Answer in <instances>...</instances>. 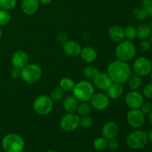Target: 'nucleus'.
Instances as JSON below:
<instances>
[{
    "instance_id": "nucleus-11",
    "label": "nucleus",
    "mask_w": 152,
    "mask_h": 152,
    "mask_svg": "<svg viewBox=\"0 0 152 152\" xmlns=\"http://www.w3.org/2000/svg\"><path fill=\"white\" fill-rule=\"evenodd\" d=\"M90 101L92 107L97 111H103L106 109L110 103L109 97L103 93L94 94Z\"/></svg>"
},
{
    "instance_id": "nucleus-45",
    "label": "nucleus",
    "mask_w": 152,
    "mask_h": 152,
    "mask_svg": "<svg viewBox=\"0 0 152 152\" xmlns=\"http://www.w3.org/2000/svg\"><path fill=\"white\" fill-rule=\"evenodd\" d=\"M45 152H56V151H54V150H48V151H46Z\"/></svg>"
},
{
    "instance_id": "nucleus-4",
    "label": "nucleus",
    "mask_w": 152,
    "mask_h": 152,
    "mask_svg": "<svg viewBox=\"0 0 152 152\" xmlns=\"http://www.w3.org/2000/svg\"><path fill=\"white\" fill-rule=\"evenodd\" d=\"M115 55L117 59L124 62L132 60L136 55L135 45L130 40L120 42L116 48Z\"/></svg>"
},
{
    "instance_id": "nucleus-34",
    "label": "nucleus",
    "mask_w": 152,
    "mask_h": 152,
    "mask_svg": "<svg viewBox=\"0 0 152 152\" xmlns=\"http://www.w3.org/2000/svg\"><path fill=\"white\" fill-rule=\"evenodd\" d=\"M141 4L147 11L148 16L152 17V0H141Z\"/></svg>"
},
{
    "instance_id": "nucleus-22",
    "label": "nucleus",
    "mask_w": 152,
    "mask_h": 152,
    "mask_svg": "<svg viewBox=\"0 0 152 152\" xmlns=\"http://www.w3.org/2000/svg\"><path fill=\"white\" fill-rule=\"evenodd\" d=\"M151 29L149 25L147 24H142L137 28V37L140 40L145 39L149 37L151 34Z\"/></svg>"
},
{
    "instance_id": "nucleus-3",
    "label": "nucleus",
    "mask_w": 152,
    "mask_h": 152,
    "mask_svg": "<svg viewBox=\"0 0 152 152\" xmlns=\"http://www.w3.org/2000/svg\"><path fill=\"white\" fill-rule=\"evenodd\" d=\"M73 96L80 102H88L94 94V86L86 80H82L74 86Z\"/></svg>"
},
{
    "instance_id": "nucleus-24",
    "label": "nucleus",
    "mask_w": 152,
    "mask_h": 152,
    "mask_svg": "<svg viewBox=\"0 0 152 152\" xmlns=\"http://www.w3.org/2000/svg\"><path fill=\"white\" fill-rule=\"evenodd\" d=\"M75 83L71 79L68 78V77H64L60 80L59 83V87L64 91H71L74 89Z\"/></svg>"
},
{
    "instance_id": "nucleus-21",
    "label": "nucleus",
    "mask_w": 152,
    "mask_h": 152,
    "mask_svg": "<svg viewBox=\"0 0 152 152\" xmlns=\"http://www.w3.org/2000/svg\"><path fill=\"white\" fill-rule=\"evenodd\" d=\"M79 101L74 96H68L63 102V108L68 113H74L77 111Z\"/></svg>"
},
{
    "instance_id": "nucleus-43",
    "label": "nucleus",
    "mask_w": 152,
    "mask_h": 152,
    "mask_svg": "<svg viewBox=\"0 0 152 152\" xmlns=\"http://www.w3.org/2000/svg\"><path fill=\"white\" fill-rule=\"evenodd\" d=\"M148 120H149V123H151V125L152 126V112L151 114H149V117H148Z\"/></svg>"
},
{
    "instance_id": "nucleus-32",
    "label": "nucleus",
    "mask_w": 152,
    "mask_h": 152,
    "mask_svg": "<svg viewBox=\"0 0 152 152\" xmlns=\"http://www.w3.org/2000/svg\"><path fill=\"white\" fill-rule=\"evenodd\" d=\"M78 114L80 116L88 115L91 112V105L87 102H82L81 104L78 105V108L77 109Z\"/></svg>"
},
{
    "instance_id": "nucleus-44",
    "label": "nucleus",
    "mask_w": 152,
    "mask_h": 152,
    "mask_svg": "<svg viewBox=\"0 0 152 152\" xmlns=\"http://www.w3.org/2000/svg\"><path fill=\"white\" fill-rule=\"evenodd\" d=\"M1 35H2V31H1V27H0V39H1Z\"/></svg>"
},
{
    "instance_id": "nucleus-20",
    "label": "nucleus",
    "mask_w": 152,
    "mask_h": 152,
    "mask_svg": "<svg viewBox=\"0 0 152 152\" xmlns=\"http://www.w3.org/2000/svg\"><path fill=\"white\" fill-rule=\"evenodd\" d=\"M110 39L115 42H120L125 39L124 29L120 26H113L108 31Z\"/></svg>"
},
{
    "instance_id": "nucleus-42",
    "label": "nucleus",
    "mask_w": 152,
    "mask_h": 152,
    "mask_svg": "<svg viewBox=\"0 0 152 152\" xmlns=\"http://www.w3.org/2000/svg\"><path fill=\"white\" fill-rule=\"evenodd\" d=\"M150 27H151V34H150V36H149V37H150V42H151V45H152V22L151 24H150Z\"/></svg>"
},
{
    "instance_id": "nucleus-15",
    "label": "nucleus",
    "mask_w": 152,
    "mask_h": 152,
    "mask_svg": "<svg viewBox=\"0 0 152 152\" xmlns=\"http://www.w3.org/2000/svg\"><path fill=\"white\" fill-rule=\"evenodd\" d=\"M81 46L77 42L73 40L65 41L63 44V51L67 56L71 57H76L79 56L81 52Z\"/></svg>"
},
{
    "instance_id": "nucleus-16",
    "label": "nucleus",
    "mask_w": 152,
    "mask_h": 152,
    "mask_svg": "<svg viewBox=\"0 0 152 152\" xmlns=\"http://www.w3.org/2000/svg\"><path fill=\"white\" fill-rule=\"evenodd\" d=\"M119 132V127L115 122L110 121L105 123L102 129V134L104 138L108 140L113 139L117 137Z\"/></svg>"
},
{
    "instance_id": "nucleus-19",
    "label": "nucleus",
    "mask_w": 152,
    "mask_h": 152,
    "mask_svg": "<svg viewBox=\"0 0 152 152\" xmlns=\"http://www.w3.org/2000/svg\"><path fill=\"white\" fill-rule=\"evenodd\" d=\"M80 55L82 59L88 63H91V62H94L97 58L96 51L95 50V49L90 46H86L82 48Z\"/></svg>"
},
{
    "instance_id": "nucleus-17",
    "label": "nucleus",
    "mask_w": 152,
    "mask_h": 152,
    "mask_svg": "<svg viewBox=\"0 0 152 152\" xmlns=\"http://www.w3.org/2000/svg\"><path fill=\"white\" fill-rule=\"evenodd\" d=\"M39 5L38 0H22L21 2L22 10L27 15H32L37 11Z\"/></svg>"
},
{
    "instance_id": "nucleus-39",
    "label": "nucleus",
    "mask_w": 152,
    "mask_h": 152,
    "mask_svg": "<svg viewBox=\"0 0 152 152\" xmlns=\"http://www.w3.org/2000/svg\"><path fill=\"white\" fill-rule=\"evenodd\" d=\"M21 74H22V69L17 68H13L10 71L11 77L14 79H18L21 77Z\"/></svg>"
},
{
    "instance_id": "nucleus-31",
    "label": "nucleus",
    "mask_w": 152,
    "mask_h": 152,
    "mask_svg": "<svg viewBox=\"0 0 152 152\" xmlns=\"http://www.w3.org/2000/svg\"><path fill=\"white\" fill-rule=\"evenodd\" d=\"M93 124L94 120L90 116L85 115L81 116V117H80V126L84 129H88V128L91 127Z\"/></svg>"
},
{
    "instance_id": "nucleus-37",
    "label": "nucleus",
    "mask_w": 152,
    "mask_h": 152,
    "mask_svg": "<svg viewBox=\"0 0 152 152\" xmlns=\"http://www.w3.org/2000/svg\"><path fill=\"white\" fill-rule=\"evenodd\" d=\"M118 147H119V142L115 138L108 140L107 148H109L110 150H112V151H115V150H117V148H118Z\"/></svg>"
},
{
    "instance_id": "nucleus-10",
    "label": "nucleus",
    "mask_w": 152,
    "mask_h": 152,
    "mask_svg": "<svg viewBox=\"0 0 152 152\" xmlns=\"http://www.w3.org/2000/svg\"><path fill=\"white\" fill-rule=\"evenodd\" d=\"M127 121L132 127L139 129L145 123V114L139 108L131 109L127 114Z\"/></svg>"
},
{
    "instance_id": "nucleus-6",
    "label": "nucleus",
    "mask_w": 152,
    "mask_h": 152,
    "mask_svg": "<svg viewBox=\"0 0 152 152\" xmlns=\"http://www.w3.org/2000/svg\"><path fill=\"white\" fill-rule=\"evenodd\" d=\"M42 77V69L36 64H28L22 69L21 77L28 84L37 83Z\"/></svg>"
},
{
    "instance_id": "nucleus-26",
    "label": "nucleus",
    "mask_w": 152,
    "mask_h": 152,
    "mask_svg": "<svg viewBox=\"0 0 152 152\" xmlns=\"http://www.w3.org/2000/svg\"><path fill=\"white\" fill-rule=\"evenodd\" d=\"M99 73V71L98 68L96 67L93 66V65L86 67L83 71V74H84L85 77L88 79H90V80H94L98 75Z\"/></svg>"
},
{
    "instance_id": "nucleus-5",
    "label": "nucleus",
    "mask_w": 152,
    "mask_h": 152,
    "mask_svg": "<svg viewBox=\"0 0 152 152\" xmlns=\"http://www.w3.org/2000/svg\"><path fill=\"white\" fill-rule=\"evenodd\" d=\"M146 132L142 130H137L131 133L126 138V144L132 149L142 148L148 143Z\"/></svg>"
},
{
    "instance_id": "nucleus-18",
    "label": "nucleus",
    "mask_w": 152,
    "mask_h": 152,
    "mask_svg": "<svg viewBox=\"0 0 152 152\" xmlns=\"http://www.w3.org/2000/svg\"><path fill=\"white\" fill-rule=\"evenodd\" d=\"M106 91L107 96L109 97V99L115 100V99H119L123 95L124 88L123 87V84L113 83Z\"/></svg>"
},
{
    "instance_id": "nucleus-29",
    "label": "nucleus",
    "mask_w": 152,
    "mask_h": 152,
    "mask_svg": "<svg viewBox=\"0 0 152 152\" xmlns=\"http://www.w3.org/2000/svg\"><path fill=\"white\" fill-rule=\"evenodd\" d=\"M124 34L125 38L132 41L137 37V28L134 25H129L124 29Z\"/></svg>"
},
{
    "instance_id": "nucleus-13",
    "label": "nucleus",
    "mask_w": 152,
    "mask_h": 152,
    "mask_svg": "<svg viewBox=\"0 0 152 152\" xmlns=\"http://www.w3.org/2000/svg\"><path fill=\"white\" fill-rule=\"evenodd\" d=\"M28 60L29 58L28 53L22 50H16V52H14L11 58V62L13 68H20V69H22L25 65H28Z\"/></svg>"
},
{
    "instance_id": "nucleus-35",
    "label": "nucleus",
    "mask_w": 152,
    "mask_h": 152,
    "mask_svg": "<svg viewBox=\"0 0 152 152\" xmlns=\"http://www.w3.org/2000/svg\"><path fill=\"white\" fill-rule=\"evenodd\" d=\"M140 110L144 114H149L152 112V102H145L142 104L140 106Z\"/></svg>"
},
{
    "instance_id": "nucleus-33",
    "label": "nucleus",
    "mask_w": 152,
    "mask_h": 152,
    "mask_svg": "<svg viewBox=\"0 0 152 152\" xmlns=\"http://www.w3.org/2000/svg\"><path fill=\"white\" fill-rule=\"evenodd\" d=\"M16 4V0H0V9L10 10L14 8Z\"/></svg>"
},
{
    "instance_id": "nucleus-38",
    "label": "nucleus",
    "mask_w": 152,
    "mask_h": 152,
    "mask_svg": "<svg viewBox=\"0 0 152 152\" xmlns=\"http://www.w3.org/2000/svg\"><path fill=\"white\" fill-rule=\"evenodd\" d=\"M140 46V48L142 49V50L147 51V50H150V48H151V42H150L149 39H145L141 40Z\"/></svg>"
},
{
    "instance_id": "nucleus-30",
    "label": "nucleus",
    "mask_w": 152,
    "mask_h": 152,
    "mask_svg": "<svg viewBox=\"0 0 152 152\" xmlns=\"http://www.w3.org/2000/svg\"><path fill=\"white\" fill-rule=\"evenodd\" d=\"M11 16L8 10L0 9V27L4 26L10 22Z\"/></svg>"
},
{
    "instance_id": "nucleus-28",
    "label": "nucleus",
    "mask_w": 152,
    "mask_h": 152,
    "mask_svg": "<svg viewBox=\"0 0 152 152\" xmlns=\"http://www.w3.org/2000/svg\"><path fill=\"white\" fill-rule=\"evenodd\" d=\"M134 17L136 18L137 20L144 21L147 19L148 16V13L146 10L141 6V7H137L133 11Z\"/></svg>"
},
{
    "instance_id": "nucleus-8",
    "label": "nucleus",
    "mask_w": 152,
    "mask_h": 152,
    "mask_svg": "<svg viewBox=\"0 0 152 152\" xmlns=\"http://www.w3.org/2000/svg\"><path fill=\"white\" fill-rule=\"evenodd\" d=\"M152 69V63L148 58L141 56L137 58L133 64V70L135 74L140 77H146L150 74Z\"/></svg>"
},
{
    "instance_id": "nucleus-7",
    "label": "nucleus",
    "mask_w": 152,
    "mask_h": 152,
    "mask_svg": "<svg viewBox=\"0 0 152 152\" xmlns=\"http://www.w3.org/2000/svg\"><path fill=\"white\" fill-rule=\"evenodd\" d=\"M34 109L40 115L48 114L53 109V100L49 96H39L34 102Z\"/></svg>"
},
{
    "instance_id": "nucleus-25",
    "label": "nucleus",
    "mask_w": 152,
    "mask_h": 152,
    "mask_svg": "<svg viewBox=\"0 0 152 152\" xmlns=\"http://www.w3.org/2000/svg\"><path fill=\"white\" fill-rule=\"evenodd\" d=\"M107 145H108V140L103 137H97L94 140V147L96 151H104L107 148Z\"/></svg>"
},
{
    "instance_id": "nucleus-23",
    "label": "nucleus",
    "mask_w": 152,
    "mask_h": 152,
    "mask_svg": "<svg viewBox=\"0 0 152 152\" xmlns=\"http://www.w3.org/2000/svg\"><path fill=\"white\" fill-rule=\"evenodd\" d=\"M127 82L129 83V86L130 87L131 90L132 91H137L142 84V80L141 79V77L137 75V74L132 76L131 75Z\"/></svg>"
},
{
    "instance_id": "nucleus-12",
    "label": "nucleus",
    "mask_w": 152,
    "mask_h": 152,
    "mask_svg": "<svg viewBox=\"0 0 152 152\" xmlns=\"http://www.w3.org/2000/svg\"><path fill=\"white\" fill-rule=\"evenodd\" d=\"M126 103L131 109L140 108L143 103V96L137 91H131L126 95Z\"/></svg>"
},
{
    "instance_id": "nucleus-36",
    "label": "nucleus",
    "mask_w": 152,
    "mask_h": 152,
    "mask_svg": "<svg viewBox=\"0 0 152 152\" xmlns=\"http://www.w3.org/2000/svg\"><path fill=\"white\" fill-rule=\"evenodd\" d=\"M142 94L148 99H152V83H148L143 88Z\"/></svg>"
},
{
    "instance_id": "nucleus-40",
    "label": "nucleus",
    "mask_w": 152,
    "mask_h": 152,
    "mask_svg": "<svg viewBox=\"0 0 152 152\" xmlns=\"http://www.w3.org/2000/svg\"><path fill=\"white\" fill-rule=\"evenodd\" d=\"M39 4H44V5H46V4H49L52 2V0H38Z\"/></svg>"
},
{
    "instance_id": "nucleus-2",
    "label": "nucleus",
    "mask_w": 152,
    "mask_h": 152,
    "mask_svg": "<svg viewBox=\"0 0 152 152\" xmlns=\"http://www.w3.org/2000/svg\"><path fill=\"white\" fill-rule=\"evenodd\" d=\"M1 146L5 152H22L25 148V141L17 134H8L3 137Z\"/></svg>"
},
{
    "instance_id": "nucleus-46",
    "label": "nucleus",
    "mask_w": 152,
    "mask_h": 152,
    "mask_svg": "<svg viewBox=\"0 0 152 152\" xmlns=\"http://www.w3.org/2000/svg\"><path fill=\"white\" fill-rule=\"evenodd\" d=\"M150 76H151V80H152V69H151V73H150Z\"/></svg>"
},
{
    "instance_id": "nucleus-1",
    "label": "nucleus",
    "mask_w": 152,
    "mask_h": 152,
    "mask_svg": "<svg viewBox=\"0 0 152 152\" xmlns=\"http://www.w3.org/2000/svg\"><path fill=\"white\" fill-rule=\"evenodd\" d=\"M107 74L111 77L113 83L123 84L129 80L132 75V70L127 62L117 59L110 63Z\"/></svg>"
},
{
    "instance_id": "nucleus-41",
    "label": "nucleus",
    "mask_w": 152,
    "mask_h": 152,
    "mask_svg": "<svg viewBox=\"0 0 152 152\" xmlns=\"http://www.w3.org/2000/svg\"><path fill=\"white\" fill-rule=\"evenodd\" d=\"M147 137H148V140H150L152 142V129H150L148 132H146Z\"/></svg>"
},
{
    "instance_id": "nucleus-14",
    "label": "nucleus",
    "mask_w": 152,
    "mask_h": 152,
    "mask_svg": "<svg viewBox=\"0 0 152 152\" xmlns=\"http://www.w3.org/2000/svg\"><path fill=\"white\" fill-rule=\"evenodd\" d=\"M93 80L94 86L97 88L102 91L108 90V88L113 83V81L111 80V77H109L108 74H105V73L99 72L98 75Z\"/></svg>"
},
{
    "instance_id": "nucleus-27",
    "label": "nucleus",
    "mask_w": 152,
    "mask_h": 152,
    "mask_svg": "<svg viewBox=\"0 0 152 152\" xmlns=\"http://www.w3.org/2000/svg\"><path fill=\"white\" fill-rule=\"evenodd\" d=\"M49 96L53 101H60L65 96V91L60 87H56L51 91Z\"/></svg>"
},
{
    "instance_id": "nucleus-9",
    "label": "nucleus",
    "mask_w": 152,
    "mask_h": 152,
    "mask_svg": "<svg viewBox=\"0 0 152 152\" xmlns=\"http://www.w3.org/2000/svg\"><path fill=\"white\" fill-rule=\"evenodd\" d=\"M80 126V117L75 113H68L61 118L60 127L65 132H73Z\"/></svg>"
}]
</instances>
